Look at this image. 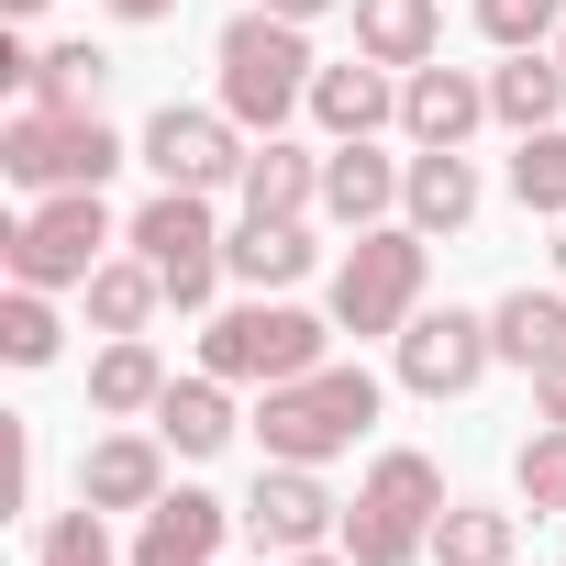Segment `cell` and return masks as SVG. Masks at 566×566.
Returning <instances> with one entry per match:
<instances>
[{
  "label": "cell",
  "mask_w": 566,
  "mask_h": 566,
  "mask_svg": "<svg viewBox=\"0 0 566 566\" xmlns=\"http://www.w3.org/2000/svg\"><path fill=\"white\" fill-rule=\"evenodd\" d=\"M522 544V511H489V500H444L433 522V566H511Z\"/></svg>",
  "instance_id": "26"
},
{
  "label": "cell",
  "mask_w": 566,
  "mask_h": 566,
  "mask_svg": "<svg viewBox=\"0 0 566 566\" xmlns=\"http://www.w3.org/2000/svg\"><path fill=\"white\" fill-rule=\"evenodd\" d=\"M56 345H67L56 290H23V277H12V301H0V356H12V367H56Z\"/></svg>",
  "instance_id": "29"
},
{
  "label": "cell",
  "mask_w": 566,
  "mask_h": 566,
  "mask_svg": "<svg viewBox=\"0 0 566 566\" xmlns=\"http://www.w3.org/2000/svg\"><path fill=\"white\" fill-rule=\"evenodd\" d=\"M78 301H90V334H145V323L167 312V277H156L145 255H101Z\"/></svg>",
  "instance_id": "24"
},
{
  "label": "cell",
  "mask_w": 566,
  "mask_h": 566,
  "mask_svg": "<svg viewBox=\"0 0 566 566\" xmlns=\"http://www.w3.org/2000/svg\"><path fill=\"white\" fill-rule=\"evenodd\" d=\"M0 23H45V0H0Z\"/></svg>",
  "instance_id": "37"
},
{
  "label": "cell",
  "mask_w": 566,
  "mask_h": 566,
  "mask_svg": "<svg viewBox=\"0 0 566 566\" xmlns=\"http://www.w3.org/2000/svg\"><path fill=\"white\" fill-rule=\"evenodd\" d=\"M156 400H167V356H156L145 334H112V345L90 356V411H101V422H156Z\"/></svg>",
  "instance_id": "19"
},
{
  "label": "cell",
  "mask_w": 566,
  "mask_h": 566,
  "mask_svg": "<svg viewBox=\"0 0 566 566\" xmlns=\"http://www.w3.org/2000/svg\"><path fill=\"white\" fill-rule=\"evenodd\" d=\"M34 566H134V555L112 544V511H90V500H78V511H56V522H45Z\"/></svg>",
  "instance_id": "31"
},
{
  "label": "cell",
  "mask_w": 566,
  "mask_h": 566,
  "mask_svg": "<svg viewBox=\"0 0 566 566\" xmlns=\"http://www.w3.org/2000/svg\"><path fill=\"white\" fill-rule=\"evenodd\" d=\"M123 244L167 277V312H211V290H222V222H211V189H156V200L123 222Z\"/></svg>",
  "instance_id": "8"
},
{
  "label": "cell",
  "mask_w": 566,
  "mask_h": 566,
  "mask_svg": "<svg viewBox=\"0 0 566 566\" xmlns=\"http://www.w3.org/2000/svg\"><path fill=\"white\" fill-rule=\"evenodd\" d=\"M323 266L312 244V211H244V233H222V277H244V290H301V277Z\"/></svg>",
  "instance_id": "13"
},
{
  "label": "cell",
  "mask_w": 566,
  "mask_h": 566,
  "mask_svg": "<svg viewBox=\"0 0 566 566\" xmlns=\"http://www.w3.org/2000/svg\"><path fill=\"white\" fill-rule=\"evenodd\" d=\"M134 145L101 123V112H45V101H23L12 123H0V178H12V189H101L112 167H123Z\"/></svg>",
  "instance_id": "5"
},
{
  "label": "cell",
  "mask_w": 566,
  "mask_h": 566,
  "mask_svg": "<svg viewBox=\"0 0 566 566\" xmlns=\"http://www.w3.org/2000/svg\"><path fill=\"white\" fill-rule=\"evenodd\" d=\"M222 533H233V511L211 489H167L134 522V566H222Z\"/></svg>",
  "instance_id": "17"
},
{
  "label": "cell",
  "mask_w": 566,
  "mask_h": 566,
  "mask_svg": "<svg viewBox=\"0 0 566 566\" xmlns=\"http://www.w3.org/2000/svg\"><path fill=\"white\" fill-rule=\"evenodd\" d=\"M389 356H400V389L411 400H467L489 367H500V345H489V312H411L400 334H389Z\"/></svg>",
  "instance_id": "10"
},
{
  "label": "cell",
  "mask_w": 566,
  "mask_h": 566,
  "mask_svg": "<svg viewBox=\"0 0 566 566\" xmlns=\"http://www.w3.org/2000/svg\"><path fill=\"white\" fill-rule=\"evenodd\" d=\"M511 489H522V511H533V522H544V511H566V422H533V433H522Z\"/></svg>",
  "instance_id": "30"
},
{
  "label": "cell",
  "mask_w": 566,
  "mask_h": 566,
  "mask_svg": "<svg viewBox=\"0 0 566 566\" xmlns=\"http://www.w3.org/2000/svg\"><path fill=\"white\" fill-rule=\"evenodd\" d=\"M266 12H277V23H323L334 0H266Z\"/></svg>",
  "instance_id": "36"
},
{
  "label": "cell",
  "mask_w": 566,
  "mask_h": 566,
  "mask_svg": "<svg viewBox=\"0 0 566 566\" xmlns=\"http://www.w3.org/2000/svg\"><path fill=\"white\" fill-rule=\"evenodd\" d=\"M78 500H90V511H134V522H145V511L167 500V433H156V422L101 433V444L78 455Z\"/></svg>",
  "instance_id": "12"
},
{
  "label": "cell",
  "mask_w": 566,
  "mask_h": 566,
  "mask_svg": "<svg viewBox=\"0 0 566 566\" xmlns=\"http://www.w3.org/2000/svg\"><path fill=\"white\" fill-rule=\"evenodd\" d=\"M555 277H566V222H555Z\"/></svg>",
  "instance_id": "38"
},
{
  "label": "cell",
  "mask_w": 566,
  "mask_h": 566,
  "mask_svg": "<svg viewBox=\"0 0 566 566\" xmlns=\"http://www.w3.org/2000/svg\"><path fill=\"white\" fill-rule=\"evenodd\" d=\"M433 522H444V467L422 444H389L367 467V489L345 500V533L334 544L356 566H411V555H433Z\"/></svg>",
  "instance_id": "4"
},
{
  "label": "cell",
  "mask_w": 566,
  "mask_h": 566,
  "mask_svg": "<svg viewBox=\"0 0 566 566\" xmlns=\"http://www.w3.org/2000/svg\"><path fill=\"white\" fill-rule=\"evenodd\" d=\"M400 211V156H378V134H356V145H323V222H345V233H378Z\"/></svg>",
  "instance_id": "16"
},
{
  "label": "cell",
  "mask_w": 566,
  "mask_h": 566,
  "mask_svg": "<svg viewBox=\"0 0 566 566\" xmlns=\"http://www.w3.org/2000/svg\"><path fill=\"white\" fill-rule=\"evenodd\" d=\"M555 67H566V34H555Z\"/></svg>",
  "instance_id": "39"
},
{
  "label": "cell",
  "mask_w": 566,
  "mask_h": 566,
  "mask_svg": "<svg viewBox=\"0 0 566 566\" xmlns=\"http://www.w3.org/2000/svg\"><path fill=\"white\" fill-rule=\"evenodd\" d=\"M112 244H123V233H112L101 189H45L12 233H0V255H12L23 290H90V266H101Z\"/></svg>",
  "instance_id": "7"
},
{
  "label": "cell",
  "mask_w": 566,
  "mask_h": 566,
  "mask_svg": "<svg viewBox=\"0 0 566 566\" xmlns=\"http://www.w3.org/2000/svg\"><path fill=\"white\" fill-rule=\"evenodd\" d=\"M277 566H356L345 544H301V555H277Z\"/></svg>",
  "instance_id": "35"
},
{
  "label": "cell",
  "mask_w": 566,
  "mask_h": 566,
  "mask_svg": "<svg viewBox=\"0 0 566 566\" xmlns=\"http://www.w3.org/2000/svg\"><path fill=\"white\" fill-rule=\"evenodd\" d=\"M400 222H411V233H467V222H478V167H467V145H411V167H400Z\"/></svg>",
  "instance_id": "18"
},
{
  "label": "cell",
  "mask_w": 566,
  "mask_h": 566,
  "mask_svg": "<svg viewBox=\"0 0 566 566\" xmlns=\"http://www.w3.org/2000/svg\"><path fill=\"white\" fill-rule=\"evenodd\" d=\"M244 211H323V156L312 145H290V134H255V156H244Z\"/></svg>",
  "instance_id": "23"
},
{
  "label": "cell",
  "mask_w": 566,
  "mask_h": 566,
  "mask_svg": "<svg viewBox=\"0 0 566 566\" xmlns=\"http://www.w3.org/2000/svg\"><path fill=\"white\" fill-rule=\"evenodd\" d=\"M422 266H433V233L411 222H378L334 255V334H400L422 312Z\"/></svg>",
  "instance_id": "6"
},
{
  "label": "cell",
  "mask_w": 566,
  "mask_h": 566,
  "mask_svg": "<svg viewBox=\"0 0 566 566\" xmlns=\"http://www.w3.org/2000/svg\"><path fill=\"white\" fill-rule=\"evenodd\" d=\"M101 12H112V23H167L178 0H101Z\"/></svg>",
  "instance_id": "34"
},
{
  "label": "cell",
  "mask_w": 566,
  "mask_h": 566,
  "mask_svg": "<svg viewBox=\"0 0 566 566\" xmlns=\"http://www.w3.org/2000/svg\"><path fill=\"white\" fill-rule=\"evenodd\" d=\"M156 433H167V455H222L233 433H244V411H233V378H167V400H156Z\"/></svg>",
  "instance_id": "20"
},
{
  "label": "cell",
  "mask_w": 566,
  "mask_h": 566,
  "mask_svg": "<svg viewBox=\"0 0 566 566\" xmlns=\"http://www.w3.org/2000/svg\"><path fill=\"white\" fill-rule=\"evenodd\" d=\"M101 90H112V56H101V45H34V90H23V101H45V112H101Z\"/></svg>",
  "instance_id": "27"
},
{
  "label": "cell",
  "mask_w": 566,
  "mask_h": 566,
  "mask_svg": "<svg viewBox=\"0 0 566 566\" xmlns=\"http://www.w3.org/2000/svg\"><path fill=\"white\" fill-rule=\"evenodd\" d=\"M211 67H222V112H233L244 134H277L290 112H312V78H323V56H312V23H277L266 0L222 23Z\"/></svg>",
  "instance_id": "1"
},
{
  "label": "cell",
  "mask_w": 566,
  "mask_h": 566,
  "mask_svg": "<svg viewBox=\"0 0 566 566\" xmlns=\"http://www.w3.org/2000/svg\"><path fill=\"white\" fill-rule=\"evenodd\" d=\"M478 34H489L500 56H522V45H555V34H566V0H478Z\"/></svg>",
  "instance_id": "32"
},
{
  "label": "cell",
  "mask_w": 566,
  "mask_h": 566,
  "mask_svg": "<svg viewBox=\"0 0 566 566\" xmlns=\"http://www.w3.org/2000/svg\"><path fill=\"white\" fill-rule=\"evenodd\" d=\"M511 200H522V211H544V222H566V123L511 134Z\"/></svg>",
  "instance_id": "28"
},
{
  "label": "cell",
  "mask_w": 566,
  "mask_h": 566,
  "mask_svg": "<svg viewBox=\"0 0 566 566\" xmlns=\"http://www.w3.org/2000/svg\"><path fill=\"white\" fill-rule=\"evenodd\" d=\"M489 345H500V367H544V356H566V290H511L500 312H489Z\"/></svg>",
  "instance_id": "25"
},
{
  "label": "cell",
  "mask_w": 566,
  "mask_h": 566,
  "mask_svg": "<svg viewBox=\"0 0 566 566\" xmlns=\"http://www.w3.org/2000/svg\"><path fill=\"white\" fill-rule=\"evenodd\" d=\"M378 422V378L367 367H312V378H277L266 400H255V444L277 455V467H334L356 433Z\"/></svg>",
  "instance_id": "2"
},
{
  "label": "cell",
  "mask_w": 566,
  "mask_h": 566,
  "mask_svg": "<svg viewBox=\"0 0 566 566\" xmlns=\"http://www.w3.org/2000/svg\"><path fill=\"white\" fill-rule=\"evenodd\" d=\"M244 533L266 544V555H301V544H334L345 533V500L323 489V467H255V500H244Z\"/></svg>",
  "instance_id": "11"
},
{
  "label": "cell",
  "mask_w": 566,
  "mask_h": 566,
  "mask_svg": "<svg viewBox=\"0 0 566 566\" xmlns=\"http://www.w3.org/2000/svg\"><path fill=\"white\" fill-rule=\"evenodd\" d=\"M323 356H334V323H323V312H301V301H277V290H255V301H233V312H211V323H200V367H211V378H233V389L312 378Z\"/></svg>",
  "instance_id": "3"
},
{
  "label": "cell",
  "mask_w": 566,
  "mask_h": 566,
  "mask_svg": "<svg viewBox=\"0 0 566 566\" xmlns=\"http://www.w3.org/2000/svg\"><path fill=\"white\" fill-rule=\"evenodd\" d=\"M356 56H378V67H433L444 56V0H356Z\"/></svg>",
  "instance_id": "22"
},
{
  "label": "cell",
  "mask_w": 566,
  "mask_h": 566,
  "mask_svg": "<svg viewBox=\"0 0 566 566\" xmlns=\"http://www.w3.org/2000/svg\"><path fill=\"white\" fill-rule=\"evenodd\" d=\"M478 123H489V78H478V67H444V56H433V67L400 78V134H411V145H467Z\"/></svg>",
  "instance_id": "15"
},
{
  "label": "cell",
  "mask_w": 566,
  "mask_h": 566,
  "mask_svg": "<svg viewBox=\"0 0 566 566\" xmlns=\"http://www.w3.org/2000/svg\"><path fill=\"white\" fill-rule=\"evenodd\" d=\"M134 156L156 167V189H244V156H255V134L211 101V112H189V101H167L145 134H134Z\"/></svg>",
  "instance_id": "9"
},
{
  "label": "cell",
  "mask_w": 566,
  "mask_h": 566,
  "mask_svg": "<svg viewBox=\"0 0 566 566\" xmlns=\"http://www.w3.org/2000/svg\"><path fill=\"white\" fill-rule=\"evenodd\" d=\"M312 123H323L334 145L389 134V123H400V67H378V56H334V67L312 78Z\"/></svg>",
  "instance_id": "14"
},
{
  "label": "cell",
  "mask_w": 566,
  "mask_h": 566,
  "mask_svg": "<svg viewBox=\"0 0 566 566\" xmlns=\"http://www.w3.org/2000/svg\"><path fill=\"white\" fill-rule=\"evenodd\" d=\"M489 123H500V134H544V123H566V67H555V45H522V56L489 67Z\"/></svg>",
  "instance_id": "21"
},
{
  "label": "cell",
  "mask_w": 566,
  "mask_h": 566,
  "mask_svg": "<svg viewBox=\"0 0 566 566\" xmlns=\"http://www.w3.org/2000/svg\"><path fill=\"white\" fill-rule=\"evenodd\" d=\"M533 422H566V356L533 367Z\"/></svg>",
  "instance_id": "33"
}]
</instances>
